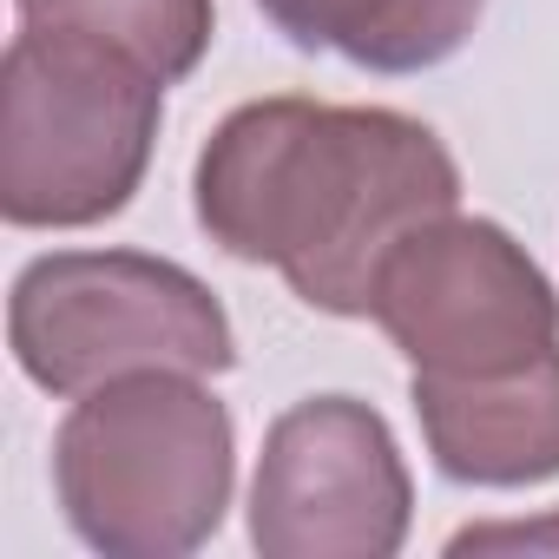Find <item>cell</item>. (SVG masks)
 <instances>
[{
  "instance_id": "obj_1",
  "label": "cell",
  "mask_w": 559,
  "mask_h": 559,
  "mask_svg": "<svg viewBox=\"0 0 559 559\" xmlns=\"http://www.w3.org/2000/svg\"><path fill=\"white\" fill-rule=\"evenodd\" d=\"M448 145L389 106L250 99L198 152V224L243 263H270L330 317H369L389 250L448 217Z\"/></svg>"
},
{
  "instance_id": "obj_2",
  "label": "cell",
  "mask_w": 559,
  "mask_h": 559,
  "mask_svg": "<svg viewBox=\"0 0 559 559\" xmlns=\"http://www.w3.org/2000/svg\"><path fill=\"white\" fill-rule=\"evenodd\" d=\"M230 415L198 376L145 369L93 389L53 441L73 533L119 559L198 552L230 507Z\"/></svg>"
},
{
  "instance_id": "obj_3",
  "label": "cell",
  "mask_w": 559,
  "mask_h": 559,
  "mask_svg": "<svg viewBox=\"0 0 559 559\" xmlns=\"http://www.w3.org/2000/svg\"><path fill=\"white\" fill-rule=\"evenodd\" d=\"M165 112V80L132 53L21 27L0 67V211L27 230H80L139 191Z\"/></svg>"
},
{
  "instance_id": "obj_4",
  "label": "cell",
  "mask_w": 559,
  "mask_h": 559,
  "mask_svg": "<svg viewBox=\"0 0 559 559\" xmlns=\"http://www.w3.org/2000/svg\"><path fill=\"white\" fill-rule=\"evenodd\" d=\"M14 362L53 395H93L119 376L237 362L224 304L191 270L139 250H53L21 270L8 304Z\"/></svg>"
},
{
  "instance_id": "obj_5",
  "label": "cell",
  "mask_w": 559,
  "mask_h": 559,
  "mask_svg": "<svg viewBox=\"0 0 559 559\" xmlns=\"http://www.w3.org/2000/svg\"><path fill=\"white\" fill-rule=\"evenodd\" d=\"M369 317L415 376H500L559 349V297L539 263L500 224L454 211L389 250Z\"/></svg>"
},
{
  "instance_id": "obj_6",
  "label": "cell",
  "mask_w": 559,
  "mask_h": 559,
  "mask_svg": "<svg viewBox=\"0 0 559 559\" xmlns=\"http://www.w3.org/2000/svg\"><path fill=\"white\" fill-rule=\"evenodd\" d=\"M408 467L369 402L317 395L276 415L250 487L263 559H389L408 539Z\"/></svg>"
},
{
  "instance_id": "obj_7",
  "label": "cell",
  "mask_w": 559,
  "mask_h": 559,
  "mask_svg": "<svg viewBox=\"0 0 559 559\" xmlns=\"http://www.w3.org/2000/svg\"><path fill=\"white\" fill-rule=\"evenodd\" d=\"M428 454L467 487H533L559 474V349L500 376H415Z\"/></svg>"
},
{
  "instance_id": "obj_8",
  "label": "cell",
  "mask_w": 559,
  "mask_h": 559,
  "mask_svg": "<svg viewBox=\"0 0 559 559\" xmlns=\"http://www.w3.org/2000/svg\"><path fill=\"white\" fill-rule=\"evenodd\" d=\"M310 53H343L369 73H421L461 53L487 0H257Z\"/></svg>"
},
{
  "instance_id": "obj_9",
  "label": "cell",
  "mask_w": 559,
  "mask_h": 559,
  "mask_svg": "<svg viewBox=\"0 0 559 559\" xmlns=\"http://www.w3.org/2000/svg\"><path fill=\"white\" fill-rule=\"evenodd\" d=\"M21 27L93 34L171 86L211 47V0H21Z\"/></svg>"
},
{
  "instance_id": "obj_10",
  "label": "cell",
  "mask_w": 559,
  "mask_h": 559,
  "mask_svg": "<svg viewBox=\"0 0 559 559\" xmlns=\"http://www.w3.org/2000/svg\"><path fill=\"white\" fill-rule=\"evenodd\" d=\"M493 546H539V552H559V513H552V520H533V526H467V533H454L448 552H493Z\"/></svg>"
}]
</instances>
